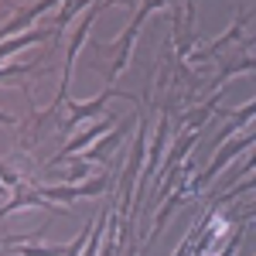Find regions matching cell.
I'll return each mask as SVG.
<instances>
[{"mask_svg": "<svg viewBox=\"0 0 256 256\" xmlns=\"http://www.w3.org/2000/svg\"><path fill=\"white\" fill-rule=\"evenodd\" d=\"M89 4H92V0H65V4H62V10H58V20H55V31H62L65 24H72L76 14H79L82 7H89Z\"/></svg>", "mask_w": 256, "mask_h": 256, "instance_id": "obj_9", "label": "cell"}, {"mask_svg": "<svg viewBox=\"0 0 256 256\" xmlns=\"http://www.w3.org/2000/svg\"><path fill=\"white\" fill-rule=\"evenodd\" d=\"M253 120H256V99H250L246 106H239V110H232V113H229L226 126H222V130H218V137L212 140V150H218V147H222V144L229 140V134L242 130V126H246V123H253Z\"/></svg>", "mask_w": 256, "mask_h": 256, "instance_id": "obj_4", "label": "cell"}, {"mask_svg": "<svg viewBox=\"0 0 256 256\" xmlns=\"http://www.w3.org/2000/svg\"><path fill=\"white\" fill-rule=\"evenodd\" d=\"M113 188V178L102 174L96 181H82V184H34L41 198H55V202H76V198H92Z\"/></svg>", "mask_w": 256, "mask_h": 256, "instance_id": "obj_1", "label": "cell"}, {"mask_svg": "<svg viewBox=\"0 0 256 256\" xmlns=\"http://www.w3.org/2000/svg\"><path fill=\"white\" fill-rule=\"evenodd\" d=\"M253 168H256V150H253V158L246 160V164H239V168H236V174L242 178V174H250V171H253Z\"/></svg>", "mask_w": 256, "mask_h": 256, "instance_id": "obj_10", "label": "cell"}, {"mask_svg": "<svg viewBox=\"0 0 256 256\" xmlns=\"http://www.w3.org/2000/svg\"><path fill=\"white\" fill-rule=\"evenodd\" d=\"M0 126H18V116H10V113H0Z\"/></svg>", "mask_w": 256, "mask_h": 256, "instance_id": "obj_11", "label": "cell"}, {"mask_svg": "<svg viewBox=\"0 0 256 256\" xmlns=\"http://www.w3.org/2000/svg\"><path fill=\"white\" fill-rule=\"evenodd\" d=\"M113 130H116V116H102L99 123H92L89 130H82V134H79L76 140H72L68 147H62L58 154L52 158V164H48V168H55V164H62V160H68V158H76V154H82V147H86V144L99 140L102 134H113Z\"/></svg>", "mask_w": 256, "mask_h": 256, "instance_id": "obj_3", "label": "cell"}, {"mask_svg": "<svg viewBox=\"0 0 256 256\" xmlns=\"http://www.w3.org/2000/svg\"><path fill=\"white\" fill-rule=\"evenodd\" d=\"M0 246H4V239H0Z\"/></svg>", "mask_w": 256, "mask_h": 256, "instance_id": "obj_12", "label": "cell"}, {"mask_svg": "<svg viewBox=\"0 0 256 256\" xmlns=\"http://www.w3.org/2000/svg\"><path fill=\"white\" fill-rule=\"evenodd\" d=\"M116 96V89H102L96 99H89V102H76V99H65V110H68V116L58 123V134H68L79 120H89V116H96L99 110L110 102V99Z\"/></svg>", "mask_w": 256, "mask_h": 256, "instance_id": "obj_2", "label": "cell"}, {"mask_svg": "<svg viewBox=\"0 0 256 256\" xmlns=\"http://www.w3.org/2000/svg\"><path fill=\"white\" fill-rule=\"evenodd\" d=\"M58 31L55 28H31V31H20V34H14V38H7V41H0V58H7V55H14V52H20V48H28V44H38V41H48V38H55Z\"/></svg>", "mask_w": 256, "mask_h": 256, "instance_id": "obj_5", "label": "cell"}, {"mask_svg": "<svg viewBox=\"0 0 256 256\" xmlns=\"http://www.w3.org/2000/svg\"><path fill=\"white\" fill-rule=\"evenodd\" d=\"M31 72H48V68H38V62H14V65H4L0 68V82H20V76H31Z\"/></svg>", "mask_w": 256, "mask_h": 256, "instance_id": "obj_8", "label": "cell"}, {"mask_svg": "<svg viewBox=\"0 0 256 256\" xmlns=\"http://www.w3.org/2000/svg\"><path fill=\"white\" fill-rule=\"evenodd\" d=\"M250 14H253V10H242V14H239V18L232 20V24H229V31H222V34H218V38L212 41V44H205V48H198V52H195V62H205V58H212V55H216L218 48H226L229 41H236L239 34H242V28H246V20H250Z\"/></svg>", "mask_w": 256, "mask_h": 256, "instance_id": "obj_6", "label": "cell"}, {"mask_svg": "<svg viewBox=\"0 0 256 256\" xmlns=\"http://www.w3.org/2000/svg\"><path fill=\"white\" fill-rule=\"evenodd\" d=\"M120 137H123V126H116V130H113V134H110L106 140H99L92 150H82L79 158H82V160H89V164H96V160H106L110 154H113V147H116V140H120Z\"/></svg>", "mask_w": 256, "mask_h": 256, "instance_id": "obj_7", "label": "cell"}]
</instances>
